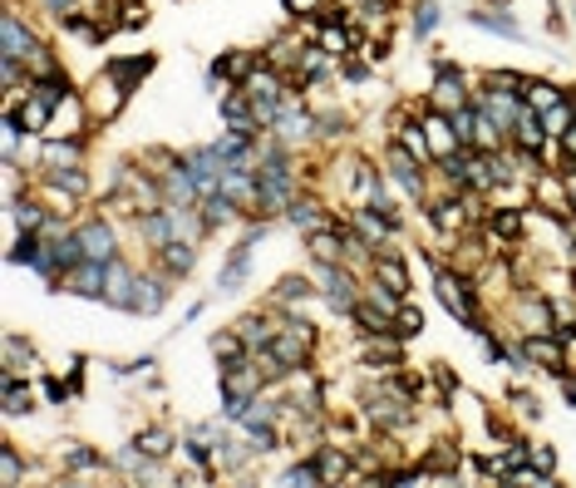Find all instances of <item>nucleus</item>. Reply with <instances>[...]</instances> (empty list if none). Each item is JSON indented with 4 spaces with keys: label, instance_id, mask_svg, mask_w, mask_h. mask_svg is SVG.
I'll list each match as a JSON object with an SVG mask.
<instances>
[{
    "label": "nucleus",
    "instance_id": "obj_1",
    "mask_svg": "<svg viewBox=\"0 0 576 488\" xmlns=\"http://www.w3.org/2000/svg\"><path fill=\"white\" fill-rule=\"evenodd\" d=\"M0 54L20 60L30 74H50L60 70V50L54 36H44V26L26 10V0H6V16H0Z\"/></svg>",
    "mask_w": 576,
    "mask_h": 488
},
{
    "label": "nucleus",
    "instance_id": "obj_2",
    "mask_svg": "<svg viewBox=\"0 0 576 488\" xmlns=\"http://www.w3.org/2000/svg\"><path fill=\"white\" fill-rule=\"evenodd\" d=\"M310 277L320 287V311L336 316L340 326H350L355 306H360V287H365L360 271L350 262H310Z\"/></svg>",
    "mask_w": 576,
    "mask_h": 488
},
{
    "label": "nucleus",
    "instance_id": "obj_3",
    "mask_svg": "<svg viewBox=\"0 0 576 488\" xmlns=\"http://www.w3.org/2000/svg\"><path fill=\"white\" fill-rule=\"evenodd\" d=\"M172 291H178V281H172L168 271H158L153 262H143V267H138V287H133L129 316H138V321H158V316L168 311Z\"/></svg>",
    "mask_w": 576,
    "mask_h": 488
},
{
    "label": "nucleus",
    "instance_id": "obj_4",
    "mask_svg": "<svg viewBox=\"0 0 576 488\" xmlns=\"http://www.w3.org/2000/svg\"><path fill=\"white\" fill-rule=\"evenodd\" d=\"M79 222V242H85V257H95V262H113V257H123V227L119 218H109V212H95L89 208Z\"/></svg>",
    "mask_w": 576,
    "mask_h": 488
},
{
    "label": "nucleus",
    "instance_id": "obj_5",
    "mask_svg": "<svg viewBox=\"0 0 576 488\" xmlns=\"http://www.w3.org/2000/svg\"><path fill=\"white\" fill-rule=\"evenodd\" d=\"M40 405H44L40 380L34 376H6V370H0V415H6L10 425H16V419H34Z\"/></svg>",
    "mask_w": 576,
    "mask_h": 488
},
{
    "label": "nucleus",
    "instance_id": "obj_6",
    "mask_svg": "<svg viewBox=\"0 0 576 488\" xmlns=\"http://www.w3.org/2000/svg\"><path fill=\"white\" fill-rule=\"evenodd\" d=\"M30 163L34 168H79V163H89V133H50V139L34 143Z\"/></svg>",
    "mask_w": 576,
    "mask_h": 488
},
{
    "label": "nucleus",
    "instance_id": "obj_7",
    "mask_svg": "<svg viewBox=\"0 0 576 488\" xmlns=\"http://www.w3.org/2000/svg\"><path fill=\"white\" fill-rule=\"evenodd\" d=\"M129 99H133L129 89L113 84V79L103 74V70L85 84V104H89V113H95V129H109V123H119V113L129 109Z\"/></svg>",
    "mask_w": 576,
    "mask_h": 488
},
{
    "label": "nucleus",
    "instance_id": "obj_8",
    "mask_svg": "<svg viewBox=\"0 0 576 488\" xmlns=\"http://www.w3.org/2000/svg\"><path fill=\"white\" fill-rule=\"evenodd\" d=\"M464 20L474 30H483V36H493V40H508V44H537V36L523 26V20L513 16V10H488V6H468L464 10Z\"/></svg>",
    "mask_w": 576,
    "mask_h": 488
},
{
    "label": "nucleus",
    "instance_id": "obj_9",
    "mask_svg": "<svg viewBox=\"0 0 576 488\" xmlns=\"http://www.w3.org/2000/svg\"><path fill=\"white\" fill-rule=\"evenodd\" d=\"M267 306H276V311H310V306H320L316 277H310V271H286V277H276L267 291Z\"/></svg>",
    "mask_w": 576,
    "mask_h": 488
},
{
    "label": "nucleus",
    "instance_id": "obj_10",
    "mask_svg": "<svg viewBox=\"0 0 576 488\" xmlns=\"http://www.w3.org/2000/svg\"><path fill=\"white\" fill-rule=\"evenodd\" d=\"M261 64V50H222L212 64H207V74H202V84L212 89V94H222V89H232V84H247V74Z\"/></svg>",
    "mask_w": 576,
    "mask_h": 488
},
{
    "label": "nucleus",
    "instance_id": "obj_11",
    "mask_svg": "<svg viewBox=\"0 0 576 488\" xmlns=\"http://www.w3.org/2000/svg\"><path fill=\"white\" fill-rule=\"evenodd\" d=\"M103 287H109V262H95V257H85L75 271H64L60 281V297H75V301H95L103 306Z\"/></svg>",
    "mask_w": 576,
    "mask_h": 488
},
{
    "label": "nucleus",
    "instance_id": "obj_12",
    "mask_svg": "<svg viewBox=\"0 0 576 488\" xmlns=\"http://www.w3.org/2000/svg\"><path fill=\"white\" fill-rule=\"evenodd\" d=\"M251 267H257V252L232 242V247L222 252V271H217V281H212V297H237V291H247Z\"/></svg>",
    "mask_w": 576,
    "mask_h": 488
},
{
    "label": "nucleus",
    "instance_id": "obj_13",
    "mask_svg": "<svg viewBox=\"0 0 576 488\" xmlns=\"http://www.w3.org/2000/svg\"><path fill=\"white\" fill-rule=\"evenodd\" d=\"M54 218V208L44 202V192L40 188H30V192H20V198H10L6 202V222L16 227V232H44Z\"/></svg>",
    "mask_w": 576,
    "mask_h": 488
},
{
    "label": "nucleus",
    "instance_id": "obj_14",
    "mask_svg": "<svg viewBox=\"0 0 576 488\" xmlns=\"http://www.w3.org/2000/svg\"><path fill=\"white\" fill-rule=\"evenodd\" d=\"M54 30H60L64 40L85 44V50H99V44L113 36V26H103V20L95 16V10H85V6H79V10H69V16L54 20Z\"/></svg>",
    "mask_w": 576,
    "mask_h": 488
},
{
    "label": "nucleus",
    "instance_id": "obj_15",
    "mask_svg": "<svg viewBox=\"0 0 576 488\" xmlns=\"http://www.w3.org/2000/svg\"><path fill=\"white\" fill-rule=\"evenodd\" d=\"M138 267H143V262H133L129 252L109 262V287H103V306H109V311H123V316H129L133 287H138Z\"/></svg>",
    "mask_w": 576,
    "mask_h": 488
},
{
    "label": "nucleus",
    "instance_id": "obj_16",
    "mask_svg": "<svg viewBox=\"0 0 576 488\" xmlns=\"http://www.w3.org/2000/svg\"><path fill=\"white\" fill-rule=\"evenodd\" d=\"M158 70V54L153 50H133V54H109V60H103V74L113 79V84H123L133 94L138 84H143L148 74Z\"/></svg>",
    "mask_w": 576,
    "mask_h": 488
},
{
    "label": "nucleus",
    "instance_id": "obj_17",
    "mask_svg": "<svg viewBox=\"0 0 576 488\" xmlns=\"http://www.w3.org/2000/svg\"><path fill=\"white\" fill-rule=\"evenodd\" d=\"M198 212H202V222H207V237H222V232H232V227L247 222V208H241L237 198H227L222 188L207 192V198L198 202Z\"/></svg>",
    "mask_w": 576,
    "mask_h": 488
},
{
    "label": "nucleus",
    "instance_id": "obj_18",
    "mask_svg": "<svg viewBox=\"0 0 576 488\" xmlns=\"http://www.w3.org/2000/svg\"><path fill=\"white\" fill-rule=\"evenodd\" d=\"M158 271H168L172 281H192V271H198V262H202V242H168V247H158L153 257H148Z\"/></svg>",
    "mask_w": 576,
    "mask_h": 488
},
{
    "label": "nucleus",
    "instance_id": "obj_19",
    "mask_svg": "<svg viewBox=\"0 0 576 488\" xmlns=\"http://www.w3.org/2000/svg\"><path fill=\"white\" fill-rule=\"evenodd\" d=\"M0 370L6 376H40V346L20 331H6V340H0Z\"/></svg>",
    "mask_w": 576,
    "mask_h": 488
},
{
    "label": "nucleus",
    "instance_id": "obj_20",
    "mask_svg": "<svg viewBox=\"0 0 576 488\" xmlns=\"http://www.w3.org/2000/svg\"><path fill=\"white\" fill-rule=\"evenodd\" d=\"M217 119H222V129H251V133H267L257 123V109H251V94L241 84H232V89H222L217 94Z\"/></svg>",
    "mask_w": 576,
    "mask_h": 488
},
{
    "label": "nucleus",
    "instance_id": "obj_21",
    "mask_svg": "<svg viewBox=\"0 0 576 488\" xmlns=\"http://www.w3.org/2000/svg\"><path fill=\"white\" fill-rule=\"evenodd\" d=\"M129 439L148 454V459H172V454H178V445H182V429H172L168 419H148V425H138Z\"/></svg>",
    "mask_w": 576,
    "mask_h": 488
},
{
    "label": "nucleus",
    "instance_id": "obj_22",
    "mask_svg": "<svg viewBox=\"0 0 576 488\" xmlns=\"http://www.w3.org/2000/svg\"><path fill=\"white\" fill-rule=\"evenodd\" d=\"M523 99H527V109L547 113V109L567 104V99H572V84H562V79H552V74H527V79H523Z\"/></svg>",
    "mask_w": 576,
    "mask_h": 488
},
{
    "label": "nucleus",
    "instance_id": "obj_23",
    "mask_svg": "<svg viewBox=\"0 0 576 488\" xmlns=\"http://www.w3.org/2000/svg\"><path fill=\"white\" fill-rule=\"evenodd\" d=\"M158 183H163V202H172V208H198L202 202V188H198V178L188 173V163H172L163 178H158Z\"/></svg>",
    "mask_w": 576,
    "mask_h": 488
},
{
    "label": "nucleus",
    "instance_id": "obj_24",
    "mask_svg": "<svg viewBox=\"0 0 576 488\" xmlns=\"http://www.w3.org/2000/svg\"><path fill=\"white\" fill-rule=\"evenodd\" d=\"M444 26V0H409V40L419 44H434V36H439Z\"/></svg>",
    "mask_w": 576,
    "mask_h": 488
},
{
    "label": "nucleus",
    "instance_id": "obj_25",
    "mask_svg": "<svg viewBox=\"0 0 576 488\" xmlns=\"http://www.w3.org/2000/svg\"><path fill=\"white\" fill-rule=\"evenodd\" d=\"M207 350H212L217 376H222V370H232V366H241V360L251 356V346L237 336V326H222V331H212V336H207Z\"/></svg>",
    "mask_w": 576,
    "mask_h": 488
},
{
    "label": "nucleus",
    "instance_id": "obj_26",
    "mask_svg": "<svg viewBox=\"0 0 576 488\" xmlns=\"http://www.w3.org/2000/svg\"><path fill=\"white\" fill-rule=\"evenodd\" d=\"M424 133H429L434 163H439L444 153H458V149H464V143H458V133H454V119H448L444 109H429V104H424Z\"/></svg>",
    "mask_w": 576,
    "mask_h": 488
},
{
    "label": "nucleus",
    "instance_id": "obj_27",
    "mask_svg": "<svg viewBox=\"0 0 576 488\" xmlns=\"http://www.w3.org/2000/svg\"><path fill=\"white\" fill-rule=\"evenodd\" d=\"M267 484H281V488H320L326 479H320V464H316V454H296L286 469H276L267 474Z\"/></svg>",
    "mask_w": 576,
    "mask_h": 488
},
{
    "label": "nucleus",
    "instance_id": "obj_28",
    "mask_svg": "<svg viewBox=\"0 0 576 488\" xmlns=\"http://www.w3.org/2000/svg\"><path fill=\"white\" fill-rule=\"evenodd\" d=\"M30 474H34V459L20 454L16 439H6V445H0V484L20 488V484H30Z\"/></svg>",
    "mask_w": 576,
    "mask_h": 488
},
{
    "label": "nucleus",
    "instance_id": "obj_29",
    "mask_svg": "<svg viewBox=\"0 0 576 488\" xmlns=\"http://www.w3.org/2000/svg\"><path fill=\"white\" fill-rule=\"evenodd\" d=\"M350 331L355 336H389V331H395V316L379 311L375 301L360 297V306H355V316H350Z\"/></svg>",
    "mask_w": 576,
    "mask_h": 488
},
{
    "label": "nucleus",
    "instance_id": "obj_30",
    "mask_svg": "<svg viewBox=\"0 0 576 488\" xmlns=\"http://www.w3.org/2000/svg\"><path fill=\"white\" fill-rule=\"evenodd\" d=\"M503 405H508V410H517L527 419V425H537V419H543V400H537L533 390H527L523 380H508V390H503Z\"/></svg>",
    "mask_w": 576,
    "mask_h": 488
},
{
    "label": "nucleus",
    "instance_id": "obj_31",
    "mask_svg": "<svg viewBox=\"0 0 576 488\" xmlns=\"http://www.w3.org/2000/svg\"><path fill=\"white\" fill-rule=\"evenodd\" d=\"M365 84H375V64L365 60V50L345 54L340 60V89H365Z\"/></svg>",
    "mask_w": 576,
    "mask_h": 488
},
{
    "label": "nucleus",
    "instance_id": "obj_32",
    "mask_svg": "<svg viewBox=\"0 0 576 488\" xmlns=\"http://www.w3.org/2000/svg\"><path fill=\"white\" fill-rule=\"evenodd\" d=\"M424 326H429V321H424V306L409 297L405 306H399V316H395V336H399V340H419Z\"/></svg>",
    "mask_w": 576,
    "mask_h": 488
},
{
    "label": "nucleus",
    "instance_id": "obj_33",
    "mask_svg": "<svg viewBox=\"0 0 576 488\" xmlns=\"http://www.w3.org/2000/svg\"><path fill=\"white\" fill-rule=\"evenodd\" d=\"M267 237H271V218H251V212H247V222L237 227L232 242H237V247H251V252H257V247L267 242Z\"/></svg>",
    "mask_w": 576,
    "mask_h": 488
},
{
    "label": "nucleus",
    "instance_id": "obj_34",
    "mask_svg": "<svg viewBox=\"0 0 576 488\" xmlns=\"http://www.w3.org/2000/svg\"><path fill=\"white\" fill-rule=\"evenodd\" d=\"M527 464H533L547 484H557V464L562 459H557V449H552V445H537V439H533V459H527Z\"/></svg>",
    "mask_w": 576,
    "mask_h": 488
},
{
    "label": "nucleus",
    "instance_id": "obj_35",
    "mask_svg": "<svg viewBox=\"0 0 576 488\" xmlns=\"http://www.w3.org/2000/svg\"><path fill=\"white\" fill-rule=\"evenodd\" d=\"M365 60H370V64H389V60H395V36L379 30V36L365 40Z\"/></svg>",
    "mask_w": 576,
    "mask_h": 488
},
{
    "label": "nucleus",
    "instance_id": "obj_36",
    "mask_svg": "<svg viewBox=\"0 0 576 488\" xmlns=\"http://www.w3.org/2000/svg\"><path fill=\"white\" fill-rule=\"evenodd\" d=\"M336 0H281V10H286V20H316L320 10H330Z\"/></svg>",
    "mask_w": 576,
    "mask_h": 488
},
{
    "label": "nucleus",
    "instance_id": "obj_37",
    "mask_svg": "<svg viewBox=\"0 0 576 488\" xmlns=\"http://www.w3.org/2000/svg\"><path fill=\"white\" fill-rule=\"evenodd\" d=\"M557 168H576V123L557 139Z\"/></svg>",
    "mask_w": 576,
    "mask_h": 488
},
{
    "label": "nucleus",
    "instance_id": "obj_38",
    "mask_svg": "<svg viewBox=\"0 0 576 488\" xmlns=\"http://www.w3.org/2000/svg\"><path fill=\"white\" fill-rule=\"evenodd\" d=\"M34 6H40L50 20H60V16H69V10H79V6H85V0H34Z\"/></svg>",
    "mask_w": 576,
    "mask_h": 488
},
{
    "label": "nucleus",
    "instance_id": "obj_39",
    "mask_svg": "<svg viewBox=\"0 0 576 488\" xmlns=\"http://www.w3.org/2000/svg\"><path fill=\"white\" fill-rule=\"evenodd\" d=\"M202 311H207V297H198V301H192V306H188V311H182V321H178V326H172V336H178V331H188V326H192V321H202Z\"/></svg>",
    "mask_w": 576,
    "mask_h": 488
},
{
    "label": "nucleus",
    "instance_id": "obj_40",
    "mask_svg": "<svg viewBox=\"0 0 576 488\" xmlns=\"http://www.w3.org/2000/svg\"><path fill=\"white\" fill-rule=\"evenodd\" d=\"M163 390H168V380L158 376V370H153V376H148L143 385H138V395H148V400H153V395H163Z\"/></svg>",
    "mask_w": 576,
    "mask_h": 488
},
{
    "label": "nucleus",
    "instance_id": "obj_41",
    "mask_svg": "<svg viewBox=\"0 0 576 488\" xmlns=\"http://www.w3.org/2000/svg\"><path fill=\"white\" fill-rule=\"evenodd\" d=\"M567 173V208H572V218H576V168H562Z\"/></svg>",
    "mask_w": 576,
    "mask_h": 488
},
{
    "label": "nucleus",
    "instance_id": "obj_42",
    "mask_svg": "<svg viewBox=\"0 0 576 488\" xmlns=\"http://www.w3.org/2000/svg\"><path fill=\"white\" fill-rule=\"evenodd\" d=\"M562 252H567V267H576V222H572V232H567V247H562Z\"/></svg>",
    "mask_w": 576,
    "mask_h": 488
},
{
    "label": "nucleus",
    "instance_id": "obj_43",
    "mask_svg": "<svg viewBox=\"0 0 576 488\" xmlns=\"http://www.w3.org/2000/svg\"><path fill=\"white\" fill-rule=\"evenodd\" d=\"M478 6H488V10H513V0H478Z\"/></svg>",
    "mask_w": 576,
    "mask_h": 488
},
{
    "label": "nucleus",
    "instance_id": "obj_44",
    "mask_svg": "<svg viewBox=\"0 0 576 488\" xmlns=\"http://www.w3.org/2000/svg\"><path fill=\"white\" fill-rule=\"evenodd\" d=\"M567 287H572V297H576V267H567Z\"/></svg>",
    "mask_w": 576,
    "mask_h": 488
},
{
    "label": "nucleus",
    "instance_id": "obj_45",
    "mask_svg": "<svg viewBox=\"0 0 576 488\" xmlns=\"http://www.w3.org/2000/svg\"><path fill=\"white\" fill-rule=\"evenodd\" d=\"M336 6H345V10H355V6H360V0H336Z\"/></svg>",
    "mask_w": 576,
    "mask_h": 488
}]
</instances>
